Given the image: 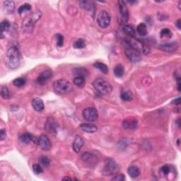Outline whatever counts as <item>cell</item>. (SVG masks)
Returning <instances> with one entry per match:
<instances>
[{
	"label": "cell",
	"instance_id": "1",
	"mask_svg": "<svg viewBox=\"0 0 181 181\" xmlns=\"http://www.w3.org/2000/svg\"><path fill=\"white\" fill-rule=\"evenodd\" d=\"M6 64L10 69H16L20 64L21 54L16 47H11L6 52Z\"/></svg>",
	"mask_w": 181,
	"mask_h": 181
},
{
	"label": "cell",
	"instance_id": "2",
	"mask_svg": "<svg viewBox=\"0 0 181 181\" xmlns=\"http://www.w3.org/2000/svg\"><path fill=\"white\" fill-rule=\"evenodd\" d=\"M42 13L40 11H36L26 17L22 24V29L26 32H31L33 30L36 22L41 18Z\"/></svg>",
	"mask_w": 181,
	"mask_h": 181
},
{
	"label": "cell",
	"instance_id": "3",
	"mask_svg": "<svg viewBox=\"0 0 181 181\" xmlns=\"http://www.w3.org/2000/svg\"><path fill=\"white\" fill-rule=\"evenodd\" d=\"M125 43L128 46L132 47V49L139 52V53H143L144 54H147L150 52V48L149 46L143 44L141 41L137 40L134 38H127L125 40Z\"/></svg>",
	"mask_w": 181,
	"mask_h": 181
},
{
	"label": "cell",
	"instance_id": "4",
	"mask_svg": "<svg viewBox=\"0 0 181 181\" xmlns=\"http://www.w3.org/2000/svg\"><path fill=\"white\" fill-rule=\"evenodd\" d=\"M53 89L59 94H67L72 91V85L65 79H58L53 83Z\"/></svg>",
	"mask_w": 181,
	"mask_h": 181
},
{
	"label": "cell",
	"instance_id": "5",
	"mask_svg": "<svg viewBox=\"0 0 181 181\" xmlns=\"http://www.w3.org/2000/svg\"><path fill=\"white\" fill-rule=\"evenodd\" d=\"M94 89L102 95H106L110 93L113 90V87L110 83L103 78H97L93 82Z\"/></svg>",
	"mask_w": 181,
	"mask_h": 181
},
{
	"label": "cell",
	"instance_id": "6",
	"mask_svg": "<svg viewBox=\"0 0 181 181\" xmlns=\"http://www.w3.org/2000/svg\"><path fill=\"white\" fill-rule=\"evenodd\" d=\"M125 53L126 56H127V57L132 62L137 63L140 62L141 60V54L139 53V52L135 50L132 49V47L128 46L126 43L125 45Z\"/></svg>",
	"mask_w": 181,
	"mask_h": 181
},
{
	"label": "cell",
	"instance_id": "7",
	"mask_svg": "<svg viewBox=\"0 0 181 181\" xmlns=\"http://www.w3.org/2000/svg\"><path fill=\"white\" fill-rule=\"evenodd\" d=\"M82 116L86 121L91 123V122H95L97 120L98 117H99V113L95 108L89 107L83 110Z\"/></svg>",
	"mask_w": 181,
	"mask_h": 181
},
{
	"label": "cell",
	"instance_id": "8",
	"mask_svg": "<svg viewBox=\"0 0 181 181\" xmlns=\"http://www.w3.org/2000/svg\"><path fill=\"white\" fill-rule=\"evenodd\" d=\"M104 171L106 175H112L119 171V166L113 159L107 158L105 161Z\"/></svg>",
	"mask_w": 181,
	"mask_h": 181
},
{
	"label": "cell",
	"instance_id": "9",
	"mask_svg": "<svg viewBox=\"0 0 181 181\" xmlns=\"http://www.w3.org/2000/svg\"><path fill=\"white\" fill-rule=\"evenodd\" d=\"M111 18L110 14L106 11H101L97 17V23L100 27L106 28L110 25Z\"/></svg>",
	"mask_w": 181,
	"mask_h": 181
},
{
	"label": "cell",
	"instance_id": "10",
	"mask_svg": "<svg viewBox=\"0 0 181 181\" xmlns=\"http://www.w3.org/2000/svg\"><path fill=\"white\" fill-rule=\"evenodd\" d=\"M38 144L40 146V149L43 151H49L51 149V142L48 137L46 135H41L38 139Z\"/></svg>",
	"mask_w": 181,
	"mask_h": 181
},
{
	"label": "cell",
	"instance_id": "11",
	"mask_svg": "<svg viewBox=\"0 0 181 181\" xmlns=\"http://www.w3.org/2000/svg\"><path fill=\"white\" fill-rule=\"evenodd\" d=\"M119 9L121 15V21L123 23L127 22L129 20V12H128V9L126 5L125 2L123 1H119Z\"/></svg>",
	"mask_w": 181,
	"mask_h": 181
},
{
	"label": "cell",
	"instance_id": "12",
	"mask_svg": "<svg viewBox=\"0 0 181 181\" xmlns=\"http://www.w3.org/2000/svg\"><path fill=\"white\" fill-rule=\"evenodd\" d=\"M52 71L50 69H47L44 71H43L40 75L38 76V77L37 78L36 82L39 85L43 86L45 83L48 82L50 78L52 77Z\"/></svg>",
	"mask_w": 181,
	"mask_h": 181
},
{
	"label": "cell",
	"instance_id": "13",
	"mask_svg": "<svg viewBox=\"0 0 181 181\" xmlns=\"http://www.w3.org/2000/svg\"><path fill=\"white\" fill-rule=\"evenodd\" d=\"M178 45L176 42H171V43H165L163 44L159 45L158 46V48L161 50L169 52H176L178 50Z\"/></svg>",
	"mask_w": 181,
	"mask_h": 181
},
{
	"label": "cell",
	"instance_id": "14",
	"mask_svg": "<svg viewBox=\"0 0 181 181\" xmlns=\"http://www.w3.org/2000/svg\"><path fill=\"white\" fill-rule=\"evenodd\" d=\"M81 158H82V161L88 163L89 164H96L98 162L97 156L91 152H84L82 154Z\"/></svg>",
	"mask_w": 181,
	"mask_h": 181
},
{
	"label": "cell",
	"instance_id": "15",
	"mask_svg": "<svg viewBox=\"0 0 181 181\" xmlns=\"http://www.w3.org/2000/svg\"><path fill=\"white\" fill-rule=\"evenodd\" d=\"M83 146H84V140H83L82 137L78 135H77L75 137V139H74L73 141V144H72V147L74 151L77 153H78L82 149V148Z\"/></svg>",
	"mask_w": 181,
	"mask_h": 181
},
{
	"label": "cell",
	"instance_id": "16",
	"mask_svg": "<svg viewBox=\"0 0 181 181\" xmlns=\"http://www.w3.org/2000/svg\"><path fill=\"white\" fill-rule=\"evenodd\" d=\"M32 106L35 110H36L37 112H41L44 110L45 106L44 103H43V100L39 98H36L32 101Z\"/></svg>",
	"mask_w": 181,
	"mask_h": 181
},
{
	"label": "cell",
	"instance_id": "17",
	"mask_svg": "<svg viewBox=\"0 0 181 181\" xmlns=\"http://www.w3.org/2000/svg\"><path fill=\"white\" fill-rule=\"evenodd\" d=\"M4 12L6 14H12L15 10V4L13 1L4 2L3 5Z\"/></svg>",
	"mask_w": 181,
	"mask_h": 181
},
{
	"label": "cell",
	"instance_id": "18",
	"mask_svg": "<svg viewBox=\"0 0 181 181\" xmlns=\"http://www.w3.org/2000/svg\"><path fill=\"white\" fill-rule=\"evenodd\" d=\"M81 130L87 133H94L97 132L98 127L93 124L83 123L80 125Z\"/></svg>",
	"mask_w": 181,
	"mask_h": 181
},
{
	"label": "cell",
	"instance_id": "19",
	"mask_svg": "<svg viewBox=\"0 0 181 181\" xmlns=\"http://www.w3.org/2000/svg\"><path fill=\"white\" fill-rule=\"evenodd\" d=\"M123 126L125 129H135L137 126V120L135 118H128L123 121Z\"/></svg>",
	"mask_w": 181,
	"mask_h": 181
},
{
	"label": "cell",
	"instance_id": "20",
	"mask_svg": "<svg viewBox=\"0 0 181 181\" xmlns=\"http://www.w3.org/2000/svg\"><path fill=\"white\" fill-rule=\"evenodd\" d=\"M120 98L123 101H131L133 99L132 91L128 89H123L120 92Z\"/></svg>",
	"mask_w": 181,
	"mask_h": 181
},
{
	"label": "cell",
	"instance_id": "21",
	"mask_svg": "<svg viewBox=\"0 0 181 181\" xmlns=\"http://www.w3.org/2000/svg\"><path fill=\"white\" fill-rule=\"evenodd\" d=\"M45 129L46 130L47 132L52 133L56 132V123L54 121L53 119L48 118L45 123Z\"/></svg>",
	"mask_w": 181,
	"mask_h": 181
},
{
	"label": "cell",
	"instance_id": "22",
	"mask_svg": "<svg viewBox=\"0 0 181 181\" xmlns=\"http://www.w3.org/2000/svg\"><path fill=\"white\" fill-rule=\"evenodd\" d=\"M127 173L129 174L130 177L133 178H137L140 174V171H139V169L138 167L135 166V165H132V166L129 167V169L127 170Z\"/></svg>",
	"mask_w": 181,
	"mask_h": 181
},
{
	"label": "cell",
	"instance_id": "23",
	"mask_svg": "<svg viewBox=\"0 0 181 181\" xmlns=\"http://www.w3.org/2000/svg\"><path fill=\"white\" fill-rule=\"evenodd\" d=\"M123 32L126 35H127L130 38H134L135 37V30L132 26L125 25L123 27Z\"/></svg>",
	"mask_w": 181,
	"mask_h": 181
},
{
	"label": "cell",
	"instance_id": "24",
	"mask_svg": "<svg viewBox=\"0 0 181 181\" xmlns=\"http://www.w3.org/2000/svg\"><path fill=\"white\" fill-rule=\"evenodd\" d=\"M34 139H35L34 137L31 134H30V133H28V132L24 133V134H23L20 137V141L22 143H24V144L30 143V141H34Z\"/></svg>",
	"mask_w": 181,
	"mask_h": 181
},
{
	"label": "cell",
	"instance_id": "25",
	"mask_svg": "<svg viewBox=\"0 0 181 181\" xmlns=\"http://www.w3.org/2000/svg\"><path fill=\"white\" fill-rule=\"evenodd\" d=\"M93 67H95V68H96L101 71V72H103L105 75H106V74H108V67L107 66L106 64H103V63L102 62H96L93 64Z\"/></svg>",
	"mask_w": 181,
	"mask_h": 181
},
{
	"label": "cell",
	"instance_id": "26",
	"mask_svg": "<svg viewBox=\"0 0 181 181\" xmlns=\"http://www.w3.org/2000/svg\"><path fill=\"white\" fill-rule=\"evenodd\" d=\"M81 5H82V7L84 8V9L87 11H89V12H93L94 10V6H93V3L92 2H89V1H82L80 2Z\"/></svg>",
	"mask_w": 181,
	"mask_h": 181
},
{
	"label": "cell",
	"instance_id": "27",
	"mask_svg": "<svg viewBox=\"0 0 181 181\" xmlns=\"http://www.w3.org/2000/svg\"><path fill=\"white\" fill-rule=\"evenodd\" d=\"M137 31L141 36H146L147 33V26L145 25V23H139L137 27Z\"/></svg>",
	"mask_w": 181,
	"mask_h": 181
},
{
	"label": "cell",
	"instance_id": "28",
	"mask_svg": "<svg viewBox=\"0 0 181 181\" xmlns=\"http://www.w3.org/2000/svg\"><path fill=\"white\" fill-rule=\"evenodd\" d=\"M124 67L122 64H117L114 68V75L117 77H122L124 75Z\"/></svg>",
	"mask_w": 181,
	"mask_h": 181
},
{
	"label": "cell",
	"instance_id": "29",
	"mask_svg": "<svg viewBox=\"0 0 181 181\" xmlns=\"http://www.w3.org/2000/svg\"><path fill=\"white\" fill-rule=\"evenodd\" d=\"M74 84L76 85V86L78 87H82L84 86L85 84V78L84 77H82V76H77L73 80Z\"/></svg>",
	"mask_w": 181,
	"mask_h": 181
},
{
	"label": "cell",
	"instance_id": "30",
	"mask_svg": "<svg viewBox=\"0 0 181 181\" xmlns=\"http://www.w3.org/2000/svg\"><path fill=\"white\" fill-rule=\"evenodd\" d=\"M11 23L9 21L7 20H4L2 21L1 25H0V28H1V36L2 38V36H3V33L4 31H6V30H9V28H10Z\"/></svg>",
	"mask_w": 181,
	"mask_h": 181
},
{
	"label": "cell",
	"instance_id": "31",
	"mask_svg": "<svg viewBox=\"0 0 181 181\" xmlns=\"http://www.w3.org/2000/svg\"><path fill=\"white\" fill-rule=\"evenodd\" d=\"M1 96L4 99H9L11 98V94L7 87L6 86H2L1 89Z\"/></svg>",
	"mask_w": 181,
	"mask_h": 181
},
{
	"label": "cell",
	"instance_id": "32",
	"mask_svg": "<svg viewBox=\"0 0 181 181\" xmlns=\"http://www.w3.org/2000/svg\"><path fill=\"white\" fill-rule=\"evenodd\" d=\"M73 46L75 48L77 49H82L85 47V41L84 39L82 38H78L77 40L74 43Z\"/></svg>",
	"mask_w": 181,
	"mask_h": 181
},
{
	"label": "cell",
	"instance_id": "33",
	"mask_svg": "<svg viewBox=\"0 0 181 181\" xmlns=\"http://www.w3.org/2000/svg\"><path fill=\"white\" fill-rule=\"evenodd\" d=\"M39 163L43 167H48L50 165V159L47 156H42L39 158Z\"/></svg>",
	"mask_w": 181,
	"mask_h": 181
},
{
	"label": "cell",
	"instance_id": "34",
	"mask_svg": "<svg viewBox=\"0 0 181 181\" xmlns=\"http://www.w3.org/2000/svg\"><path fill=\"white\" fill-rule=\"evenodd\" d=\"M74 73H75V75H77V76H82V77H84V76L87 75V74L89 72L86 69L80 67V68H76L75 70H74Z\"/></svg>",
	"mask_w": 181,
	"mask_h": 181
},
{
	"label": "cell",
	"instance_id": "35",
	"mask_svg": "<svg viewBox=\"0 0 181 181\" xmlns=\"http://www.w3.org/2000/svg\"><path fill=\"white\" fill-rule=\"evenodd\" d=\"M31 9V5L29 4H24L23 5H21L20 7L18 9V13L19 14H23L26 12H28V11H30Z\"/></svg>",
	"mask_w": 181,
	"mask_h": 181
},
{
	"label": "cell",
	"instance_id": "36",
	"mask_svg": "<svg viewBox=\"0 0 181 181\" xmlns=\"http://www.w3.org/2000/svg\"><path fill=\"white\" fill-rule=\"evenodd\" d=\"M26 81L24 78H17L14 80L13 84L17 87H22L26 84Z\"/></svg>",
	"mask_w": 181,
	"mask_h": 181
},
{
	"label": "cell",
	"instance_id": "37",
	"mask_svg": "<svg viewBox=\"0 0 181 181\" xmlns=\"http://www.w3.org/2000/svg\"><path fill=\"white\" fill-rule=\"evenodd\" d=\"M161 37L163 38V37H166V38H171L172 36V33L169 28H163L161 30Z\"/></svg>",
	"mask_w": 181,
	"mask_h": 181
},
{
	"label": "cell",
	"instance_id": "38",
	"mask_svg": "<svg viewBox=\"0 0 181 181\" xmlns=\"http://www.w3.org/2000/svg\"><path fill=\"white\" fill-rule=\"evenodd\" d=\"M56 40H57V45L59 47H62L64 45V36L62 34L57 33L56 34Z\"/></svg>",
	"mask_w": 181,
	"mask_h": 181
},
{
	"label": "cell",
	"instance_id": "39",
	"mask_svg": "<svg viewBox=\"0 0 181 181\" xmlns=\"http://www.w3.org/2000/svg\"><path fill=\"white\" fill-rule=\"evenodd\" d=\"M33 171L35 174L36 175H38V174H40L43 173V169H42V165L40 164H34L33 165Z\"/></svg>",
	"mask_w": 181,
	"mask_h": 181
},
{
	"label": "cell",
	"instance_id": "40",
	"mask_svg": "<svg viewBox=\"0 0 181 181\" xmlns=\"http://www.w3.org/2000/svg\"><path fill=\"white\" fill-rule=\"evenodd\" d=\"M161 173L163 174V175L167 176V175H169L170 172H171V168H170L169 165H163V166L161 167Z\"/></svg>",
	"mask_w": 181,
	"mask_h": 181
},
{
	"label": "cell",
	"instance_id": "41",
	"mask_svg": "<svg viewBox=\"0 0 181 181\" xmlns=\"http://www.w3.org/2000/svg\"><path fill=\"white\" fill-rule=\"evenodd\" d=\"M125 179V177L123 174H119V175L115 176V177H113L112 178L113 180H115V181H124Z\"/></svg>",
	"mask_w": 181,
	"mask_h": 181
},
{
	"label": "cell",
	"instance_id": "42",
	"mask_svg": "<svg viewBox=\"0 0 181 181\" xmlns=\"http://www.w3.org/2000/svg\"><path fill=\"white\" fill-rule=\"evenodd\" d=\"M6 132L5 130L2 129L1 130V132H0V140H4V139L6 138Z\"/></svg>",
	"mask_w": 181,
	"mask_h": 181
},
{
	"label": "cell",
	"instance_id": "43",
	"mask_svg": "<svg viewBox=\"0 0 181 181\" xmlns=\"http://www.w3.org/2000/svg\"><path fill=\"white\" fill-rule=\"evenodd\" d=\"M180 103V98H178V99L173 100V101H172V104H174V105H179Z\"/></svg>",
	"mask_w": 181,
	"mask_h": 181
},
{
	"label": "cell",
	"instance_id": "44",
	"mask_svg": "<svg viewBox=\"0 0 181 181\" xmlns=\"http://www.w3.org/2000/svg\"><path fill=\"white\" fill-rule=\"evenodd\" d=\"M176 26H177L178 29L180 30L181 29V20H180V19H178V20L176 21Z\"/></svg>",
	"mask_w": 181,
	"mask_h": 181
},
{
	"label": "cell",
	"instance_id": "45",
	"mask_svg": "<svg viewBox=\"0 0 181 181\" xmlns=\"http://www.w3.org/2000/svg\"><path fill=\"white\" fill-rule=\"evenodd\" d=\"M177 83H178V91H180V78L178 77L177 78Z\"/></svg>",
	"mask_w": 181,
	"mask_h": 181
},
{
	"label": "cell",
	"instance_id": "46",
	"mask_svg": "<svg viewBox=\"0 0 181 181\" xmlns=\"http://www.w3.org/2000/svg\"><path fill=\"white\" fill-rule=\"evenodd\" d=\"M62 180H71V178H69V177H64V178H62Z\"/></svg>",
	"mask_w": 181,
	"mask_h": 181
},
{
	"label": "cell",
	"instance_id": "47",
	"mask_svg": "<svg viewBox=\"0 0 181 181\" xmlns=\"http://www.w3.org/2000/svg\"><path fill=\"white\" fill-rule=\"evenodd\" d=\"M177 123H178V126H179V127H180V119H179V120H178V122H177Z\"/></svg>",
	"mask_w": 181,
	"mask_h": 181
},
{
	"label": "cell",
	"instance_id": "48",
	"mask_svg": "<svg viewBox=\"0 0 181 181\" xmlns=\"http://www.w3.org/2000/svg\"><path fill=\"white\" fill-rule=\"evenodd\" d=\"M177 143H178V145H179V144H180V139H178Z\"/></svg>",
	"mask_w": 181,
	"mask_h": 181
}]
</instances>
